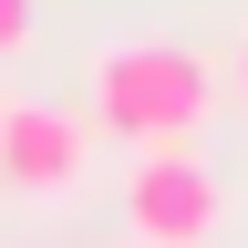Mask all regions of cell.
Masks as SVG:
<instances>
[{
    "label": "cell",
    "mask_w": 248,
    "mask_h": 248,
    "mask_svg": "<svg viewBox=\"0 0 248 248\" xmlns=\"http://www.w3.org/2000/svg\"><path fill=\"white\" fill-rule=\"evenodd\" d=\"M93 114L124 145H186L207 114V62L176 52V42H114L93 62Z\"/></svg>",
    "instance_id": "obj_1"
},
{
    "label": "cell",
    "mask_w": 248,
    "mask_h": 248,
    "mask_svg": "<svg viewBox=\"0 0 248 248\" xmlns=\"http://www.w3.org/2000/svg\"><path fill=\"white\" fill-rule=\"evenodd\" d=\"M124 217H135L145 248H207L217 238V176L186 145H145L135 186H124Z\"/></svg>",
    "instance_id": "obj_2"
},
{
    "label": "cell",
    "mask_w": 248,
    "mask_h": 248,
    "mask_svg": "<svg viewBox=\"0 0 248 248\" xmlns=\"http://www.w3.org/2000/svg\"><path fill=\"white\" fill-rule=\"evenodd\" d=\"M0 176L21 197H62L83 176V124L52 104H0Z\"/></svg>",
    "instance_id": "obj_3"
},
{
    "label": "cell",
    "mask_w": 248,
    "mask_h": 248,
    "mask_svg": "<svg viewBox=\"0 0 248 248\" xmlns=\"http://www.w3.org/2000/svg\"><path fill=\"white\" fill-rule=\"evenodd\" d=\"M31 42V0H0V52H21Z\"/></svg>",
    "instance_id": "obj_4"
},
{
    "label": "cell",
    "mask_w": 248,
    "mask_h": 248,
    "mask_svg": "<svg viewBox=\"0 0 248 248\" xmlns=\"http://www.w3.org/2000/svg\"><path fill=\"white\" fill-rule=\"evenodd\" d=\"M238 93H248V52H238Z\"/></svg>",
    "instance_id": "obj_5"
}]
</instances>
